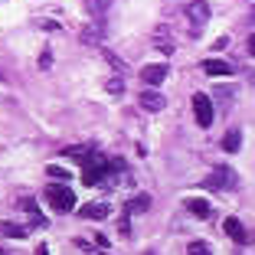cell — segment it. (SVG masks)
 <instances>
[{
    "instance_id": "obj_6",
    "label": "cell",
    "mask_w": 255,
    "mask_h": 255,
    "mask_svg": "<svg viewBox=\"0 0 255 255\" xmlns=\"http://www.w3.org/2000/svg\"><path fill=\"white\" fill-rule=\"evenodd\" d=\"M187 20L193 23V26H203V23L210 20V3H206V0H193V3H187Z\"/></svg>"
},
{
    "instance_id": "obj_9",
    "label": "cell",
    "mask_w": 255,
    "mask_h": 255,
    "mask_svg": "<svg viewBox=\"0 0 255 255\" xmlns=\"http://www.w3.org/2000/svg\"><path fill=\"white\" fill-rule=\"evenodd\" d=\"M108 7H112V0H85V13H89L95 23H102V20H105Z\"/></svg>"
},
{
    "instance_id": "obj_18",
    "label": "cell",
    "mask_w": 255,
    "mask_h": 255,
    "mask_svg": "<svg viewBox=\"0 0 255 255\" xmlns=\"http://www.w3.org/2000/svg\"><path fill=\"white\" fill-rule=\"evenodd\" d=\"M102 39V26H85L82 30V43H98Z\"/></svg>"
},
{
    "instance_id": "obj_5",
    "label": "cell",
    "mask_w": 255,
    "mask_h": 255,
    "mask_svg": "<svg viewBox=\"0 0 255 255\" xmlns=\"http://www.w3.org/2000/svg\"><path fill=\"white\" fill-rule=\"evenodd\" d=\"M167 72H170V69H167V62H154V66H144V69H141V82H144V85H150V89H157V85L167 79Z\"/></svg>"
},
{
    "instance_id": "obj_23",
    "label": "cell",
    "mask_w": 255,
    "mask_h": 255,
    "mask_svg": "<svg viewBox=\"0 0 255 255\" xmlns=\"http://www.w3.org/2000/svg\"><path fill=\"white\" fill-rule=\"evenodd\" d=\"M39 30H59V23H53V20H39Z\"/></svg>"
},
{
    "instance_id": "obj_7",
    "label": "cell",
    "mask_w": 255,
    "mask_h": 255,
    "mask_svg": "<svg viewBox=\"0 0 255 255\" xmlns=\"http://www.w3.org/2000/svg\"><path fill=\"white\" fill-rule=\"evenodd\" d=\"M141 108H147V112H164V108H167V98L160 95L157 89H144L141 92Z\"/></svg>"
},
{
    "instance_id": "obj_3",
    "label": "cell",
    "mask_w": 255,
    "mask_h": 255,
    "mask_svg": "<svg viewBox=\"0 0 255 255\" xmlns=\"http://www.w3.org/2000/svg\"><path fill=\"white\" fill-rule=\"evenodd\" d=\"M193 118L200 128H210L213 118H216V108H213V98L210 95H203V92H196L193 95Z\"/></svg>"
},
{
    "instance_id": "obj_13",
    "label": "cell",
    "mask_w": 255,
    "mask_h": 255,
    "mask_svg": "<svg viewBox=\"0 0 255 255\" xmlns=\"http://www.w3.org/2000/svg\"><path fill=\"white\" fill-rule=\"evenodd\" d=\"M239 147H242V131H239V128H233V131H229V134L223 137V150H229V154H236Z\"/></svg>"
},
{
    "instance_id": "obj_1",
    "label": "cell",
    "mask_w": 255,
    "mask_h": 255,
    "mask_svg": "<svg viewBox=\"0 0 255 255\" xmlns=\"http://www.w3.org/2000/svg\"><path fill=\"white\" fill-rule=\"evenodd\" d=\"M105 173H108V160L92 150L89 157L82 160V183H85V187H95V183L105 180Z\"/></svg>"
},
{
    "instance_id": "obj_4",
    "label": "cell",
    "mask_w": 255,
    "mask_h": 255,
    "mask_svg": "<svg viewBox=\"0 0 255 255\" xmlns=\"http://www.w3.org/2000/svg\"><path fill=\"white\" fill-rule=\"evenodd\" d=\"M203 187L206 190H229V187H236V173L229 170V167H216V170L203 180Z\"/></svg>"
},
{
    "instance_id": "obj_21",
    "label": "cell",
    "mask_w": 255,
    "mask_h": 255,
    "mask_svg": "<svg viewBox=\"0 0 255 255\" xmlns=\"http://www.w3.org/2000/svg\"><path fill=\"white\" fill-rule=\"evenodd\" d=\"M108 92H112V95H121V92H125V82H121V79H112V82H108Z\"/></svg>"
},
{
    "instance_id": "obj_8",
    "label": "cell",
    "mask_w": 255,
    "mask_h": 255,
    "mask_svg": "<svg viewBox=\"0 0 255 255\" xmlns=\"http://www.w3.org/2000/svg\"><path fill=\"white\" fill-rule=\"evenodd\" d=\"M108 213H112L108 203H85L82 210H79V216H82V219H105Z\"/></svg>"
},
{
    "instance_id": "obj_24",
    "label": "cell",
    "mask_w": 255,
    "mask_h": 255,
    "mask_svg": "<svg viewBox=\"0 0 255 255\" xmlns=\"http://www.w3.org/2000/svg\"><path fill=\"white\" fill-rule=\"evenodd\" d=\"M249 53L255 56V36H249Z\"/></svg>"
},
{
    "instance_id": "obj_20",
    "label": "cell",
    "mask_w": 255,
    "mask_h": 255,
    "mask_svg": "<svg viewBox=\"0 0 255 255\" xmlns=\"http://www.w3.org/2000/svg\"><path fill=\"white\" fill-rule=\"evenodd\" d=\"M49 66H53V53L43 49V53H39V69H49Z\"/></svg>"
},
{
    "instance_id": "obj_22",
    "label": "cell",
    "mask_w": 255,
    "mask_h": 255,
    "mask_svg": "<svg viewBox=\"0 0 255 255\" xmlns=\"http://www.w3.org/2000/svg\"><path fill=\"white\" fill-rule=\"evenodd\" d=\"M105 59L112 62V66L118 69V72H125V62H121V59H118V56H115V53H108V49H105Z\"/></svg>"
},
{
    "instance_id": "obj_16",
    "label": "cell",
    "mask_w": 255,
    "mask_h": 255,
    "mask_svg": "<svg viewBox=\"0 0 255 255\" xmlns=\"http://www.w3.org/2000/svg\"><path fill=\"white\" fill-rule=\"evenodd\" d=\"M150 206V196L147 193H141V196H134V200L128 203V213H144Z\"/></svg>"
},
{
    "instance_id": "obj_17",
    "label": "cell",
    "mask_w": 255,
    "mask_h": 255,
    "mask_svg": "<svg viewBox=\"0 0 255 255\" xmlns=\"http://www.w3.org/2000/svg\"><path fill=\"white\" fill-rule=\"evenodd\" d=\"M187 255H213V249L206 246L203 239H196V242H190V246H187Z\"/></svg>"
},
{
    "instance_id": "obj_2",
    "label": "cell",
    "mask_w": 255,
    "mask_h": 255,
    "mask_svg": "<svg viewBox=\"0 0 255 255\" xmlns=\"http://www.w3.org/2000/svg\"><path fill=\"white\" fill-rule=\"evenodd\" d=\"M46 203L56 213H69V210H75V193L66 183H53V187H46Z\"/></svg>"
},
{
    "instance_id": "obj_15",
    "label": "cell",
    "mask_w": 255,
    "mask_h": 255,
    "mask_svg": "<svg viewBox=\"0 0 255 255\" xmlns=\"http://www.w3.org/2000/svg\"><path fill=\"white\" fill-rule=\"evenodd\" d=\"M0 236H10V239H23V236H26V229H23V226H16V223H3V226H0Z\"/></svg>"
},
{
    "instance_id": "obj_10",
    "label": "cell",
    "mask_w": 255,
    "mask_h": 255,
    "mask_svg": "<svg viewBox=\"0 0 255 255\" xmlns=\"http://www.w3.org/2000/svg\"><path fill=\"white\" fill-rule=\"evenodd\" d=\"M203 69H206V75H233L236 72V66H233V62H226V59H206Z\"/></svg>"
},
{
    "instance_id": "obj_19",
    "label": "cell",
    "mask_w": 255,
    "mask_h": 255,
    "mask_svg": "<svg viewBox=\"0 0 255 255\" xmlns=\"http://www.w3.org/2000/svg\"><path fill=\"white\" fill-rule=\"evenodd\" d=\"M46 173H49V177H53V180H62V183H66L69 180V170H66V167H46Z\"/></svg>"
},
{
    "instance_id": "obj_12",
    "label": "cell",
    "mask_w": 255,
    "mask_h": 255,
    "mask_svg": "<svg viewBox=\"0 0 255 255\" xmlns=\"http://www.w3.org/2000/svg\"><path fill=\"white\" fill-rule=\"evenodd\" d=\"M223 229H226V236H229V239H236V242L246 239V229H242V223H239V219H233V216L223 219Z\"/></svg>"
},
{
    "instance_id": "obj_25",
    "label": "cell",
    "mask_w": 255,
    "mask_h": 255,
    "mask_svg": "<svg viewBox=\"0 0 255 255\" xmlns=\"http://www.w3.org/2000/svg\"><path fill=\"white\" fill-rule=\"evenodd\" d=\"M0 255H3V252H0Z\"/></svg>"
},
{
    "instance_id": "obj_11",
    "label": "cell",
    "mask_w": 255,
    "mask_h": 255,
    "mask_svg": "<svg viewBox=\"0 0 255 255\" xmlns=\"http://www.w3.org/2000/svg\"><path fill=\"white\" fill-rule=\"evenodd\" d=\"M187 210L193 213V216H200V219H210L213 216V206L206 200H200V196H193V200H187Z\"/></svg>"
},
{
    "instance_id": "obj_14",
    "label": "cell",
    "mask_w": 255,
    "mask_h": 255,
    "mask_svg": "<svg viewBox=\"0 0 255 255\" xmlns=\"http://www.w3.org/2000/svg\"><path fill=\"white\" fill-rule=\"evenodd\" d=\"M92 154V144H72V147H66V157H75V160H85Z\"/></svg>"
}]
</instances>
